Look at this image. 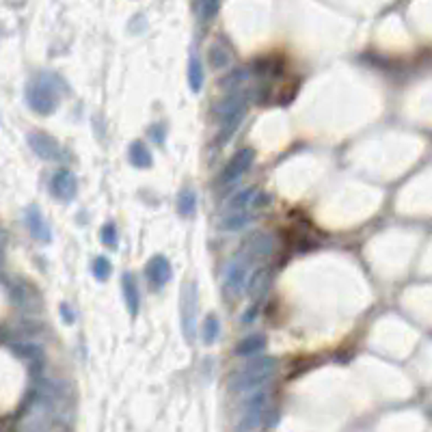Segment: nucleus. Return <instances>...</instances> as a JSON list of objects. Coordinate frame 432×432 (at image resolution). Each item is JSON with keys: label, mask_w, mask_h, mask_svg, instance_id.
<instances>
[{"label": "nucleus", "mask_w": 432, "mask_h": 432, "mask_svg": "<svg viewBox=\"0 0 432 432\" xmlns=\"http://www.w3.org/2000/svg\"><path fill=\"white\" fill-rule=\"evenodd\" d=\"M274 372H277V361L272 357L253 359V361L240 365L236 372H232L230 389L234 393H246L253 389H260L274 376Z\"/></svg>", "instance_id": "f257e3e1"}, {"label": "nucleus", "mask_w": 432, "mask_h": 432, "mask_svg": "<svg viewBox=\"0 0 432 432\" xmlns=\"http://www.w3.org/2000/svg\"><path fill=\"white\" fill-rule=\"evenodd\" d=\"M249 102H251V95L244 91H234L227 95L218 109H216V119H218V143H227L234 134L236 130L240 128V123L249 111Z\"/></svg>", "instance_id": "f03ea898"}, {"label": "nucleus", "mask_w": 432, "mask_h": 432, "mask_svg": "<svg viewBox=\"0 0 432 432\" xmlns=\"http://www.w3.org/2000/svg\"><path fill=\"white\" fill-rule=\"evenodd\" d=\"M270 393L266 389H253L242 400V415L236 424L238 430H258L268 424L270 417Z\"/></svg>", "instance_id": "7ed1b4c3"}, {"label": "nucleus", "mask_w": 432, "mask_h": 432, "mask_svg": "<svg viewBox=\"0 0 432 432\" xmlns=\"http://www.w3.org/2000/svg\"><path fill=\"white\" fill-rule=\"evenodd\" d=\"M251 264H253V260L249 258V253L244 249H240L236 256L227 262L225 277H223V290L227 292L230 298H238L242 294V290L249 286Z\"/></svg>", "instance_id": "20e7f679"}, {"label": "nucleus", "mask_w": 432, "mask_h": 432, "mask_svg": "<svg viewBox=\"0 0 432 432\" xmlns=\"http://www.w3.org/2000/svg\"><path fill=\"white\" fill-rule=\"evenodd\" d=\"M27 102L37 115H53L59 109V91L48 76H39L27 87Z\"/></svg>", "instance_id": "39448f33"}, {"label": "nucleus", "mask_w": 432, "mask_h": 432, "mask_svg": "<svg viewBox=\"0 0 432 432\" xmlns=\"http://www.w3.org/2000/svg\"><path fill=\"white\" fill-rule=\"evenodd\" d=\"M29 145L35 151V156H39L41 160H48V162L65 160V149L61 147V143L55 141L53 137L43 134V132H31L29 134Z\"/></svg>", "instance_id": "423d86ee"}, {"label": "nucleus", "mask_w": 432, "mask_h": 432, "mask_svg": "<svg viewBox=\"0 0 432 432\" xmlns=\"http://www.w3.org/2000/svg\"><path fill=\"white\" fill-rule=\"evenodd\" d=\"M76 193H78V180H76V175L67 169H59L57 173H53L50 177V195L59 201H74L76 199Z\"/></svg>", "instance_id": "0eeeda50"}, {"label": "nucleus", "mask_w": 432, "mask_h": 432, "mask_svg": "<svg viewBox=\"0 0 432 432\" xmlns=\"http://www.w3.org/2000/svg\"><path fill=\"white\" fill-rule=\"evenodd\" d=\"M253 160H256V151H253L251 147H244L240 149L238 154L227 162V167L223 169L221 173V184H234L236 180H240V177L251 169Z\"/></svg>", "instance_id": "6e6552de"}, {"label": "nucleus", "mask_w": 432, "mask_h": 432, "mask_svg": "<svg viewBox=\"0 0 432 432\" xmlns=\"http://www.w3.org/2000/svg\"><path fill=\"white\" fill-rule=\"evenodd\" d=\"M182 326H184V335L186 340L195 337V328H197V294H195V284L184 286L182 294Z\"/></svg>", "instance_id": "1a4fd4ad"}, {"label": "nucleus", "mask_w": 432, "mask_h": 432, "mask_svg": "<svg viewBox=\"0 0 432 432\" xmlns=\"http://www.w3.org/2000/svg\"><path fill=\"white\" fill-rule=\"evenodd\" d=\"M171 274H173V270H171V264L165 256H154L145 266L147 281H149L151 288H156V290H160L169 284Z\"/></svg>", "instance_id": "9d476101"}, {"label": "nucleus", "mask_w": 432, "mask_h": 432, "mask_svg": "<svg viewBox=\"0 0 432 432\" xmlns=\"http://www.w3.org/2000/svg\"><path fill=\"white\" fill-rule=\"evenodd\" d=\"M24 218H27V227H29V232L31 236L41 242V244H48V242H53V232H50V225L46 221V216L41 214V210L37 206H31L27 210V214H24Z\"/></svg>", "instance_id": "9b49d317"}, {"label": "nucleus", "mask_w": 432, "mask_h": 432, "mask_svg": "<svg viewBox=\"0 0 432 432\" xmlns=\"http://www.w3.org/2000/svg\"><path fill=\"white\" fill-rule=\"evenodd\" d=\"M5 286H7V292H9L11 300L18 305L20 309H33V307H35V300H39V298H37V292H35L27 281H22V279H15L13 284H11V281H5Z\"/></svg>", "instance_id": "f8f14e48"}, {"label": "nucleus", "mask_w": 432, "mask_h": 432, "mask_svg": "<svg viewBox=\"0 0 432 432\" xmlns=\"http://www.w3.org/2000/svg\"><path fill=\"white\" fill-rule=\"evenodd\" d=\"M258 201V190L256 188H244L238 190L236 195L230 197V201L225 203V214H234V212H253Z\"/></svg>", "instance_id": "ddd939ff"}, {"label": "nucleus", "mask_w": 432, "mask_h": 432, "mask_svg": "<svg viewBox=\"0 0 432 432\" xmlns=\"http://www.w3.org/2000/svg\"><path fill=\"white\" fill-rule=\"evenodd\" d=\"M121 294L125 300V307H128L130 316H137L141 309V296H139V284L132 272H123L121 277Z\"/></svg>", "instance_id": "4468645a"}, {"label": "nucleus", "mask_w": 432, "mask_h": 432, "mask_svg": "<svg viewBox=\"0 0 432 432\" xmlns=\"http://www.w3.org/2000/svg\"><path fill=\"white\" fill-rule=\"evenodd\" d=\"M246 253H249V258L253 262H258V260H266L270 253H272V238L268 234H253L244 246H242Z\"/></svg>", "instance_id": "2eb2a0df"}, {"label": "nucleus", "mask_w": 432, "mask_h": 432, "mask_svg": "<svg viewBox=\"0 0 432 432\" xmlns=\"http://www.w3.org/2000/svg\"><path fill=\"white\" fill-rule=\"evenodd\" d=\"M268 286H270V270L268 268H260L253 272V277L249 279V286H246V292L253 300H260L264 298V294L268 292Z\"/></svg>", "instance_id": "dca6fc26"}, {"label": "nucleus", "mask_w": 432, "mask_h": 432, "mask_svg": "<svg viewBox=\"0 0 432 432\" xmlns=\"http://www.w3.org/2000/svg\"><path fill=\"white\" fill-rule=\"evenodd\" d=\"M13 354H18L20 359L24 361H31V363H37L41 365L43 363V350L39 344H29V342H15L9 346Z\"/></svg>", "instance_id": "f3484780"}, {"label": "nucleus", "mask_w": 432, "mask_h": 432, "mask_svg": "<svg viewBox=\"0 0 432 432\" xmlns=\"http://www.w3.org/2000/svg\"><path fill=\"white\" fill-rule=\"evenodd\" d=\"M253 212H234V214H223L221 230L223 232H242L246 225H251Z\"/></svg>", "instance_id": "a211bd4d"}, {"label": "nucleus", "mask_w": 432, "mask_h": 432, "mask_svg": "<svg viewBox=\"0 0 432 432\" xmlns=\"http://www.w3.org/2000/svg\"><path fill=\"white\" fill-rule=\"evenodd\" d=\"M264 346H266V337L260 333H253L238 344L236 354H240V357H253V354H260L264 350Z\"/></svg>", "instance_id": "6ab92c4d"}, {"label": "nucleus", "mask_w": 432, "mask_h": 432, "mask_svg": "<svg viewBox=\"0 0 432 432\" xmlns=\"http://www.w3.org/2000/svg\"><path fill=\"white\" fill-rule=\"evenodd\" d=\"M128 158H130V165L137 167V169H147L151 167V154L149 149L143 141H134L130 145V151H128Z\"/></svg>", "instance_id": "aec40b11"}, {"label": "nucleus", "mask_w": 432, "mask_h": 432, "mask_svg": "<svg viewBox=\"0 0 432 432\" xmlns=\"http://www.w3.org/2000/svg\"><path fill=\"white\" fill-rule=\"evenodd\" d=\"M203 81H206V74H203V63L197 55H190V61H188V85L195 93L201 91L203 87Z\"/></svg>", "instance_id": "412c9836"}, {"label": "nucleus", "mask_w": 432, "mask_h": 432, "mask_svg": "<svg viewBox=\"0 0 432 432\" xmlns=\"http://www.w3.org/2000/svg\"><path fill=\"white\" fill-rule=\"evenodd\" d=\"M221 9V0H195V13L201 22H210Z\"/></svg>", "instance_id": "4be33fe9"}, {"label": "nucleus", "mask_w": 432, "mask_h": 432, "mask_svg": "<svg viewBox=\"0 0 432 432\" xmlns=\"http://www.w3.org/2000/svg\"><path fill=\"white\" fill-rule=\"evenodd\" d=\"M208 63H210L212 69H225V67H230L232 57H230V53H227L223 46L214 43L210 48V53H208Z\"/></svg>", "instance_id": "5701e85b"}, {"label": "nucleus", "mask_w": 432, "mask_h": 432, "mask_svg": "<svg viewBox=\"0 0 432 432\" xmlns=\"http://www.w3.org/2000/svg\"><path fill=\"white\" fill-rule=\"evenodd\" d=\"M218 333H221V322H218V318L214 316V314H208V318L203 320V328H201V340H203V344H214L216 342V337H218Z\"/></svg>", "instance_id": "b1692460"}, {"label": "nucleus", "mask_w": 432, "mask_h": 432, "mask_svg": "<svg viewBox=\"0 0 432 432\" xmlns=\"http://www.w3.org/2000/svg\"><path fill=\"white\" fill-rule=\"evenodd\" d=\"M177 208H180L182 216H193L197 208V193L193 188H184L177 197Z\"/></svg>", "instance_id": "393cba45"}, {"label": "nucleus", "mask_w": 432, "mask_h": 432, "mask_svg": "<svg viewBox=\"0 0 432 432\" xmlns=\"http://www.w3.org/2000/svg\"><path fill=\"white\" fill-rule=\"evenodd\" d=\"M111 272H113V264L109 258H95L93 260V277L97 279V281H106Z\"/></svg>", "instance_id": "a878e982"}, {"label": "nucleus", "mask_w": 432, "mask_h": 432, "mask_svg": "<svg viewBox=\"0 0 432 432\" xmlns=\"http://www.w3.org/2000/svg\"><path fill=\"white\" fill-rule=\"evenodd\" d=\"M99 238H102V242H104L106 246H115L117 244V227H115V223H106L104 227H102Z\"/></svg>", "instance_id": "bb28decb"}, {"label": "nucleus", "mask_w": 432, "mask_h": 432, "mask_svg": "<svg viewBox=\"0 0 432 432\" xmlns=\"http://www.w3.org/2000/svg\"><path fill=\"white\" fill-rule=\"evenodd\" d=\"M149 132H151V137H154V141H158L160 145L165 143V125H162V123L154 125V128H151Z\"/></svg>", "instance_id": "cd10ccee"}, {"label": "nucleus", "mask_w": 432, "mask_h": 432, "mask_svg": "<svg viewBox=\"0 0 432 432\" xmlns=\"http://www.w3.org/2000/svg\"><path fill=\"white\" fill-rule=\"evenodd\" d=\"M61 312H63V320L65 322H74V314H71V309H67V305H63Z\"/></svg>", "instance_id": "c85d7f7f"}]
</instances>
